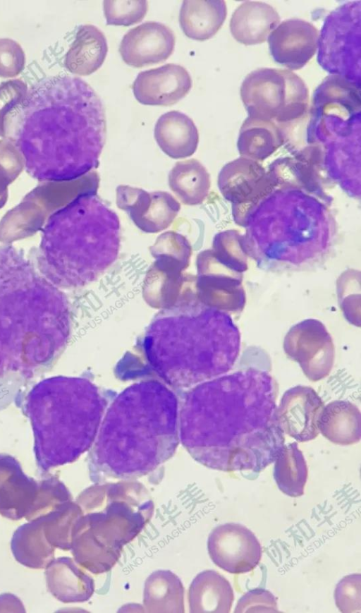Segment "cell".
Here are the masks:
<instances>
[{"instance_id": "cell-7", "label": "cell", "mask_w": 361, "mask_h": 613, "mask_svg": "<svg viewBox=\"0 0 361 613\" xmlns=\"http://www.w3.org/2000/svg\"><path fill=\"white\" fill-rule=\"evenodd\" d=\"M47 228L52 262L69 284L92 282L118 257L119 218L97 190L80 193L49 218Z\"/></svg>"}, {"instance_id": "cell-3", "label": "cell", "mask_w": 361, "mask_h": 613, "mask_svg": "<svg viewBox=\"0 0 361 613\" xmlns=\"http://www.w3.org/2000/svg\"><path fill=\"white\" fill-rule=\"evenodd\" d=\"M240 348V332L231 315L201 301L190 310L154 320L143 342L150 368L176 387L225 375L233 367Z\"/></svg>"}, {"instance_id": "cell-19", "label": "cell", "mask_w": 361, "mask_h": 613, "mask_svg": "<svg viewBox=\"0 0 361 613\" xmlns=\"http://www.w3.org/2000/svg\"><path fill=\"white\" fill-rule=\"evenodd\" d=\"M39 482L24 474L13 457L0 455V514L11 520L26 518L32 509Z\"/></svg>"}, {"instance_id": "cell-30", "label": "cell", "mask_w": 361, "mask_h": 613, "mask_svg": "<svg viewBox=\"0 0 361 613\" xmlns=\"http://www.w3.org/2000/svg\"><path fill=\"white\" fill-rule=\"evenodd\" d=\"M169 186L183 204L197 205L209 193L210 175L197 159L178 162L169 174Z\"/></svg>"}, {"instance_id": "cell-20", "label": "cell", "mask_w": 361, "mask_h": 613, "mask_svg": "<svg viewBox=\"0 0 361 613\" xmlns=\"http://www.w3.org/2000/svg\"><path fill=\"white\" fill-rule=\"evenodd\" d=\"M49 592L64 603L89 600L94 591V582L74 559L59 557L46 567Z\"/></svg>"}, {"instance_id": "cell-17", "label": "cell", "mask_w": 361, "mask_h": 613, "mask_svg": "<svg viewBox=\"0 0 361 613\" xmlns=\"http://www.w3.org/2000/svg\"><path fill=\"white\" fill-rule=\"evenodd\" d=\"M175 43V35L168 26L150 21L126 33L119 52L126 64L140 68L166 60L173 53Z\"/></svg>"}, {"instance_id": "cell-11", "label": "cell", "mask_w": 361, "mask_h": 613, "mask_svg": "<svg viewBox=\"0 0 361 613\" xmlns=\"http://www.w3.org/2000/svg\"><path fill=\"white\" fill-rule=\"evenodd\" d=\"M200 301L207 306L230 312H240L245 303L243 273L205 250L197 257Z\"/></svg>"}, {"instance_id": "cell-24", "label": "cell", "mask_w": 361, "mask_h": 613, "mask_svg": "<svg viewBox=\"0 0 361 613\" xmlns=\"http://www.w3.org/2000/svg\"><path fill=\"white\" fill-rule=\"evenodd\" d=\"M188 598L190 612L228 613L233 605L234 594L226 578L214 570H205L191 582Z\"/></svg>"}, {"instance_id": "cell-32", "label": "cell", "mask_w": 361, "mask_h": 613, "mask_svg": "<svg viewBox=\"0 0 361 613\" xmlns=\"http://www.w3.org/2000/svg\"><path fill=\"white\" fill-rule=\"evenodd\" d=\"M83 512L76 502H66L42 516L47 541L54 547L70 550L74 526Z\"/></svg>"}, {"instance_id": "cell-15", "label": "cell", "mask_w": 361, "mask_h": 613, "mask_svg": "<svg viewBox=\"0 0 361 613\" xmlns=\"http://www.w3.org/2000/svg\"><path fill=\"white\" fill-rule=\"evenodd\" d=\"M319 31L311 23L298 18L280 23L267 40L274 61L290 70L304 67L314 56Z\"/></svg>"}, {"instance_id": "cell-37", "label": "cell", "mask_w": 361, "mask_h": 613, "mask_svg": "<svg viewBox=\"0 0 361 613\" xmlns=\"http://www.w3.org/2000/svg\"><path fill=\"white\" fill-rule=\"evenodd\" d=\"M25 55L21 46L10 38L0 39V77L13 78L25 68Z\"/></svg>"}, {"instance_id": "cell-23", "label": "cell", "mask_w": 361, "mask_h": 613, "mask_svg": "<svg viewBox=\"0 0 361 613\" xmlns=\"http://www.w3.org/2000/svg\"><path fill=\"white\" fill-rule=\"evenodd\" d=\"M107 51L106 37L99 28L90 24L80 25L66 54L64 66L73 74L88 75L102 66Z\"/></svg>"}, {"instance_id": "cell-4", "label": "cell", "mask_w": 361, "mask_h": 613, "mask_svg": "<svg viewBox=\"0 0 361 613\" xmlns=\"http://www.w3.org/2000/svg\"><path fill=\"white\" fill-rule=\"evenodd\" d=\"M25 404L37 465L46 473L91 449L107 403L88 380L59 377L36 385Z\"/></svg>"}, {"instance_id": "cell-39", "label": "cell", "mask_w": 361, "mask_h": 613, "mask_svg": "<svg viewBox=\"0 0 361 613\" xmlns=\"http://www.w3.org/2000/svg\"><path fill=\"white\" fill-rule=\"evenodd\" d=\"M20 172L0 162V209L8 199V186L20 175Z\"/></svg>"}, {"instance_id": "cell-36", "label": "cell", "mask_w": 361, "mask_h": 613, "mask_svg": "<svg viewBox=\"0 0 361 613\" xmlns=\"http://www.w3.org/2000/svg\"><path fill=\"white\" fill-rule=\"evenodd\" d=\"M334 598L341 612L360 611V575L352 574L343 577L337 584Z\"/></svg>"}, {"instance_id": "cell-28", "label": "cell", "mask_w": 361, "mask_h": 613, "mask_svg": "<svg viewBox=\"0 0 361 613\" xmlns=\"http://www.w3.org/2000/svg\"><path fill=\"white\" fill-rule=\"evenodd\" d=\"M283 142L276 123L247 116L240 128L237 147L241 157L259 162L270 157Z\"/></svg>"}, {"instance_id": "cell-27", "label": "cell", "mask_w": 361, "mask_h": 613, "mask_svg": "<svg viewBox=\"0 0 361 613\" xmlns=\"http://www.w3.org/2000/svg\"><path fill=\"white\" fill-rule=\"evenodd\" d=\"M11 547L15 559L32 569H46L54 559V547L47 541L42 517L29 521L13 533Z\"/></svg>"}, {"instance_id": "cell-38", "label": "cell", "mask_w": 361, "mask_h": 613, "mask_svg": "<svg viewBox=\"0 0 361 613\" xmlns=\"http://www.w3.org/2000/svg\"><path fill=\"white\" fill-rule=\"evenodd\" d=\"M276 600L274 595L262 588L250 590L242 596L234 612H276Z\"/></svg>"}, {"instance_id": "cell-5", "label": "cell", "mask_w": 361, "mask_h": 613, "mask_svg": "<svg viewBox=\"0 0 361 613\" xmlns=\"http://www.w3.org/2000/svg\"><path fill=\"white\" fill-rule=\"evenodd\" d=\"M83 514L76 522L71 551L94 574L110 571L123 547L151 520L154 505L145 487L133 480L97 483L77 497Z\"/></svg>"}, {"instance_id": "cell-22", "label": "cell", "mask_w": 361, "mask_h": 613, "mask_svg": "<svg viewBox=\"0 0 361 613\" xmlns=\"http://www.w3.org/2000/svg\"><path fill=\"white\" fill-rule=\"evenodd\" d=\"M154 135L161 150L173 159L192 155L199 142L198 131L193 121L178 111L162 114L155 124Z\"/></svg>"}, {"instance_id": "cell-21", "label": "cell", "mask_w": 361, "mask_h": 613, "mask_svg": "<svg viewBox=\"0 0 361 613\" xmlns=\"http://www.w3.org/2000/svg\"><path fill=\"white\" fill-rule=\"evenodd\" d=\"M279 23L280 16L271 5L247 1L234 11L230 30L237 42L252 45L264 42Z\"/></svg>"}, {"instance_id": "cell-8", "label": "cell", "mask_w": 361, "mask_h": 613, "mask_svg": "<svg viewBox=\"0 0 361 613\" xmlns=\"http://www.w3.org/2000/svg\"><path fill=\"white\" fill-rule=\"evenodd\" d=\"M241 100L248 116L288 123L302 118L308 108L309 90L290 70L260 68L243 80Z\"/></svg>"}, {"instance_id": "cell-29", "label": "cell", "mask_w": 361, "mask_h": 613, "mask_svg": "<svg viewBox=\"0 0 361 613\" xmlns=\"http://www.w3.org/2000/svg\"><path fill=\"white\" fill-rule=\"evenodd\" d=\"M184 587L169 570H157L145 580L143 610L147 612H184Z\"/></svg>"}, {"instance_id": "cell-31", "label": "cell", "mask_w": 361, "mask_h": 613, "mask_svg": "<svg viewBox=\"0 0 361 613\" xmlns=\"http://www.w3.org/2000/svg\"><path fill=\"white\" fill-rule=\"evenodd\" d=\"M307 475L306 461L298 443L284 444L274 461L273 476L279 489L289 497L302 496Z\"/></svg>"}, {"instance_id": "cell-18", "label": "cell", "mask_w": 361, "mask_h": 613, "mask_svg": "<svg viewBox=\"0 0 361 613\" xmlns=\"http://www.w3.org/2000/svg\"><path fill=\"white\" fill-rule=\"evenodd\" d=\"M192 82L182 66L167 63L140 72L133 84L135 99L145 105L169 106L183 99Z\"/></svg>"}, {"instance_id": "cell-2", "label": "cell", "mask_w": 361, "mask_h": 613, "mask_svg": "<svg viewBox=\"0 0 361 613\" xmlns=\"http://www.w3.org/2000/svg\"><path fill=\"white\" fill-rule=\"evenodd\" d=\"M178 399L166 384L130 385L111 403L89 456L90 478L133 480L168 461L179 443Z\"/></svg>"}, {"instance_id": "cell-16", "label": "cell", "mask_w": 361, "mask_h": 613, "mask_svg": "<svg viewBox=\"0 0 361 613\" xmlns=\"http://www.w3.org/2000/svg\"><path fill=\"white\" fill-rule=\"evenodd\" d=\"M273 180L255 160L240 157L225 164L218 176V187L233 205H252L268 194Z\"/></svg>"}, {"instance_id": "cell-25", "label": "cell", "mask_w": 361, "mask_h": 613, "mask_svg": "<svg viewBox=\"0 0 361 613\" xmlns=\"http://www.w3.org/2000/svg\"><path fill=\"white\" fill-rule=\"evenodd\" d=\"M226 16L223 0H185L179 12V23L188 37L204 41L219 30Z\"/></svg>"}, {"instance_id": "cell-14", "label": "cell", "mask_w": 361, "mask_h": 613, "mask_svg": "<svg viewBox=\"0 0 361 613\" xmlns=\"http://www.w3.org/2000/svg\"><path fill=\"white\" fill-rule=\"evenodd\" d=\"M324 403L312 387L298 385L282 396L276 415L284 432L300 442L315 439L319 434V420Z\"/></svg>"}, {"instance_id": "cell-1", "label": "cell", "mask_w": 361, "mask_h": 613, "mask_svg": "<svg viewBox=\"0 0 361 613\" xmlns=\"http://www.w3.org/2000/svg\"><path fill=\"white\" fill-rule=\"evenodd\" d=\"M275 382L249 368L194 387L179 414V438L190 455L212 469L259 473L284 442L276 415Z\"/></svg>"}, {"instance_id": "cell-35", "label": "cell", "mask_w": 361, "mask_h": 613, "mask_svg": "<svg viewBox=\"0 0 361 613\" xmlns=\"http://www.w3.org/2000/svg\"><path fill=\"white\" fill-rule=\"evenodd\" d=\"M27 94V86L20 79L10 80L0 85V136L4 137L7 119L16 107L23 104Z\"/></svg>"}, {"instance_id": "cell-12", "label": "cell", "mask_w": 361, "mask_h": 613, "mask_svg": "<svg viewBox=\"0 0 361 613\" xmlns=\"http://www.w3.org/2000/svg\"><path fill=\"white\" fill-rule=\"evenodd\" d=\"M207 550L212 561L231 573L254 569L262 558V547L255 534L235 523L219 525L210 533Z\"/></svg>"}, {"instance_id": "cell-13", "label": "cell", "mask_w": 361, "mask_h": 613, "mask_svg": "<svg viewBox=\"0 0 361 613\" xmlns=\"http://www.w3.org/2000/svg\"><path fill=\"white\" fill-rule=\"evenodd\" d=\"M116 205L146 233H157L166 229L180 210V202L168 192L149 193L126 185L117 187Z\"/></svg>"}, {"instance_id": "cell-6", "label": "cell", "mask_w": 361, "mask_h": 613, "mask_svg": "<svg viewBox=\"0 0 361 613\" xmlns=\"http://www.w3.org/2000/svg\"><path fill=\"white\" fill-rule=\"evenodd\" d=\"M48 109V160L42 179L70 181L96 169L106 135L99 97L79 78L63 77L52 86Z\"/></svg>"}, {"instance_id": "cell-26", "label": "cell", "mask_w": 361, "mask_h": 613, "mask_svg": "<svg viewBox=\"0 0 361 613\" xmlns=\"http://www.w3.org/2000/svg\"><path fill=\"white\" fill-rule=\"evenodd\" d=\"M319 430L330 442L340 445L358 442L361 437V413L358 407L348 401L336 400L322 411Z\"/></svg>"}, {"instance_id": "cell-10", "label": "cell", "mask_w": 361, "mask_h": 613, "mask_svg": "<svg viewBox=\"0 0 361 613\" xmlns=\"http://www.w3.org/2000/svg\"><path fill=\"white\" fill-rule=\"evenodd\" d=\"M283 349L312 382L326 377L333 368L335 349L332 339L317 320L307 319L293 326L285 336Z\"/></svg>"}, {"instance_id": "cell-9", "label": "cell", "mask_w": 361, "mask_h": 613, "mask_svg": "<svg viewBox=\"0 0 361 613\" xmlns=\"http://www.w3.org/2000/svg\"><path fill=\"white\" fill-rule=\"evenodd\" d=\"M80 180L49 181L39 185L4 216L0 221V236L5 241H11L38 230L47 218L85 190L76 189L80 188Z\"/></svg>"}, {"instance_id": "cell-33", "label": "cell", "mask_w": 361, "mask_h": 613, "mask_svg": "<svg viewBox=\"0 0 361 613\" xmlns=\"http://www.w3.org/2000/svg\"><path fill=\"white\" fill-rule=\"evenodd\" d=\"M72 500L66 487L56 478L49 477L39 481V490L32 509L25 518L31 521L44 516L61 504Z\"/></svg>"}, {"instance_id": "cell-34", "label": "cell", "mask_w": 361, "mask_h": 613, "mask_svg": "<svg viewBox=\"0 0 361 613\" xmlns=\"http://www.w3.org/2000/svg\"><path fill=\"white\" fill-rule=\"evenodd\" d=\"M104 12L107 25L129 26L140 22L145 16L147 1H104Z\"/></svg>"}]
</instances>
